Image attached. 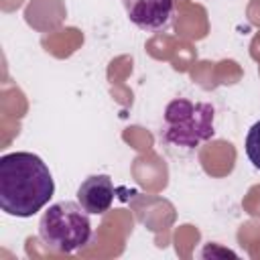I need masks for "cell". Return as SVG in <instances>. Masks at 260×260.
Instances as JSON below:
<instances>
[{
  "label": "cell",
  "mask_w": 260,
  "mask_h": 260,
  "mask_svg": "<svg viewBox=\"0 0 260 260\" xmlns=\"http://www.w3.org/2000/svg\"><path fill=\"white\" fill-rule=\"evenodd\" d=\"M89 213L77 201H57L39 219V238L51 250L59 254H73L91 240Z\"/></svg>",
  "instance_id": "cell-2"
},
{
  "label": "cell",
  "mask_w": 260,
  "mask_h": 260,
  "mask_svg": "<svg viewBox=\"0 0 260 260\" xmlns=\"http://www.w3.org/2000/svg\"><path fill=\"white\" fill-rule=\"evenodd\" d=\"M124 10L140 30H162L175 14V0H122Z\"/></svg>",
  "instance_id": "cell-4"
},
{
  "label": "cell",
  "mask_w": 260,
  "mask_h": 260,
  "mask_svg": "<svg viewBox=\"0 0 260 260\" xmlns=\"http://www.w3.org/2000/svg\"><path fill=\"white\" fill-rule=\"evenodd\" d=\"M246 156L250 158V162L260 171V120L256 124H252V128L246 134Z\"/></svg>",
  "instance_id": "cell-6"
},
{
  "label": "cell",
  "mask_w": 260,
  "mask_h": 260,
  "mask_svg": "<svg viewBox=\"0 0 260 260\" xmlns=\"http://www.w3.org/2000/svg\"><path fill=\"white\" fill-rule=\"evenodd\" d=\"M77 201L87 213L102 215L114 203V183L108 175H89L77 187Z\"/></svg>",
  "instance_id": "cell-5"
},
{
  "label": "cell",
  "mask_w": 260,
  "mask_h": 260,
  "mask_svg": "<svg viewBox=\"0 0 260 260\" xmlns=\"http://www.w3.org/2000/svg\"><path fill=\"white\" fill-rule=\"evenodd\" d=\"M55 193L49 167L32 152H8L0 156V209L14 217H30L41 211Z\"/></svg>",
  "instance_id": "cell-1"
},
{
  "label": "cell",
  "mask_w": 260,
  "mask_h": 260,
  "mask_svg": "<svg viewBox=\"0 0 260 260\" xmlns=\"http://www.w3.org/2000/svg\"><path fill=\"white\" fill-rule=\"evenodd\" d=\"M215 110L207 102H191L177 98L165 108L162 140L173 146L197 148L201 142L213 138Z\"/></svg>",
  "instance_id": "cell-3"
}]
</instances>
